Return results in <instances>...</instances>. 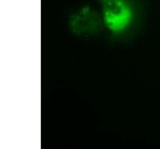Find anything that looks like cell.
Segmentation results:
<instances>
[{
	"mask_svg": "<svg viewBox=\"0 0 160 149\" xmlns=\"http://www.w3.org/2000/svg\"><path fill=\"white\" fill-rule=\"evenodd\" d=\"M135 12L128 0H101V18L113 35H120L132 24Z\"/></svg>",
	"mask_w": 160,
	"mask_h": 149,
	"instance_id": "cell-1",
	"label": "cell"
},
{
	"mask_svg": "<svg viewBox=\"0 0 160 149\" xmlns=\"http://www.w3.org/2000/svg\"><path fill=\"white\" fill-rule=\"evenodd\" d=\"M101 21V16H98L90 7H86L73 15L70 20V26L75 34L88 35L97 30Z\"/></svg>",
	"mask_w": 160,
	"mask_h": 149,
	"instance_id": "cell-2",
	"label": "cell"
}]
</instances>
